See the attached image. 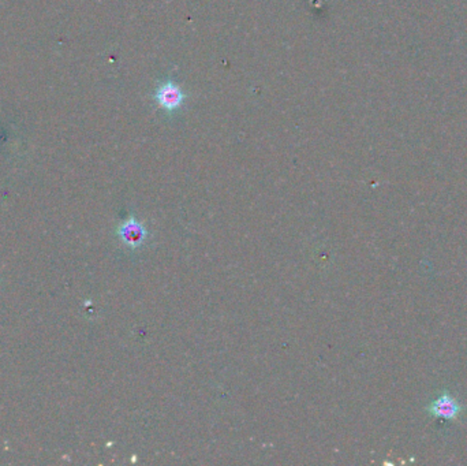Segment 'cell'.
I'll return each instance as SVG.
<instances>
[{
  "label": "cell",
  "mask_w": 467,
  "mask_h": 466,
  "mask_svg": "<svg viewBox=\"0 0 467 466\" xmlns=\"http://www.w3.org/2000/svg\"><path fill=\"white\" fill-rule=\"evenodd\" d=\"M426 412L433 417L443 419L448 422H455L463 413V406L448 391H443L436 400H432L428 405Z\"/></svg>",
  "instance_id": "2"
},
{
  "label": "cell",
  "mask_w": 467,
  "mask_h": 466,
  "mask_svg": "<svg viewBox=\"0 0 467 466\" xmlns=\"http://www.w3.org/2000/svg\"><path fill=\"white\" fill-rule=\"evenodd\" d=\"M185 94L174 82H164L156 90V102L166 111H174L182 106Z\"/></svg>",
  "instance_id": "3"
},
{
  "label": "cell",
  "mask_w": 467,
  "mask_h": 466,
  "mask_svg": "<svg viewBox=\"0 0 467 466\" xmlns=\"http://www.w3.org/2000/svg\"><path fill=\"white\" fill-rule=\"evenodd\" d=\"M116 235L120 244L126 249L135 252L147 245V241L149 238V231L137 218L130 216L118 227Z\"/></svg>",
  "instance_id": "1"
}]
</instances>
